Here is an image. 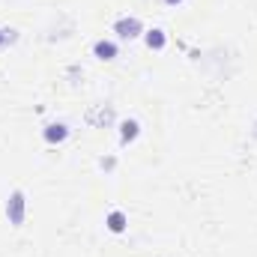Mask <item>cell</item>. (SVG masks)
Segmentation results:
<instances>
[{"label":"cell","mask_w":257,"mask_h":257,"mask_svg":"<svg viewBox=\"0 0 257 257\" xmlns=\"http://www.w3.org/2000/svg\"><path fill=\"white\" fill-rule=\"evenodd\" d=\"M165 3H171V6H177V3H183V0H165Z\"/></svg>","instance_id":"cell-9"},{"label":"cell","mask_w":257,"mask_h":257,"mask_svg":"<svg viewBox=\"0 0 257 257\" xmlns=\"http://www.w3.org/2000/svg\"><path fill=\"white\" fill-rule=\"evenodd\" d=\"M6 215H9V221H12L15 227L24 221V192H12L9 203H6Z\"/></svg>","instance_id":"cell-1"},{"label":"cell","mask_w":257,"mask_h":257,"mask_svg":"<svg viewBox=\"0 0 257 257\" xmlns=\"http://www.w3.org/2000/svg\"><path fill=\"white\" fill-rule=\"evenodd\" d=\"M108 230H111V233H123V230H126V212L114 209V212L108 215Z\"/></svg>","instance_id":"cell-6"},{"label":"cell","mask_w":257,"mask_h":257,"mask_svg":"<svg viewBox=\"0 0 257 257\" xmlns=\"http://www.w3.org/2000/svg\"><path fill=\"white\" fill-rule=\"evenodd\" d=\"M114 33H117L120 39H135V36L144 33V27H141L138 18H120V21L114 24Z\"/></svg>","instance_id":"cell-2"},{"label":"cell","mask_w":257,"mask_h":257,"mask_svg":"<svg viewBox=\"0 0 257 257\" xmlns=\"http://www.w3.org/2000/svg\"><path fill=\"white\" fill-rule=\"evenodd\" d=\"M66 135H69L66 123H51V126H45V141H48V144H60V141H66Z\"/></svg>","instance_id":"cell-4"},{"label":"cell","mask_w":257,"mask_h":257,"mask_svg":"<svg viewBox=\"0 0 257 257\" xmlns=\"http://www.w3.org/2000/svg\"><path fill=\"white\" fill-rule=\"evenodd\" d=\"M93 54H96L99 60H114V57H117V45L108 42V39H99V42L93 45Z\"/></svg>","instance_id":"cell-3"},{"label":"cell","mask_w":257,"mask_h":257,"mask_svg":"<svg viewBox=\"0 0 257 257\" xmlns=\"http://www.w3.org/2000/svg\"><path fill=\"white\" fill-rule=\"evenodd\" d=\"M9 39H15V36H12V30H0V45H3V42H9Z\"/></svg>","instance_id":"cell-8"},{"label":"cell","mask_w":257,"mask_h":257,"mask_svg":"<svg viewBox=\"0 0 257 257\" xmlns=\"http://www.w3.org/2000/svg\"><path fill=\"white\" fill-rule=\"evenodd\" d=\"M147 45H150V48H156V51H159V48H165V30H159V27H156V30H150V33H147Z\"/></svg>","instance_id":"cell-7"},{"label":"cell","mask_w":257,"mask_h":257,"mask_svg":"<svg viewBox=\"0 0 257 257\" xmlns=\"http://www.w3.org/2000/svg\"><path fill=\"white\" fill-rule=\"evenodd\" d=\"M138 132H141V123H138V120H123V123H120V141H123V144L135 141Z\"/></svg>","instance_id":"cell-5"}]
</instances>
